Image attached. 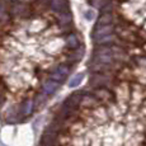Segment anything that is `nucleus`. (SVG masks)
Wrapping results in <instances>:
<instances>
[{
    "mask_svg": "<svg viewBox=\"0 0 146 146\" xmlns=\"http://www.w3.org/2000/svg\"><path fill=\"white\" fill-rule=\"evenodd\" d=\"M93 61L107 64V65H113L116 60H114L112 46H98L93 52Z\"/></svg>",
    "mask_w": 146,
    "mask_h": 146,
    "instance_id": "1",
    "label": "nucleus"
},
{
    "mask_svg": "<svg viewBox=\"0 0 146 146\" xmlns=\"http://www.w3.org/2000/svg\"><path fill=\"white\" fill-rule=\"evenodd\" d=\"M145 98V92L142 89V85L139 83L131 84V97H130V103L135 107L141 106Z\"/></svg>",
    "mask_w": 146,
    "mask_h": 146,
    "instance_id": "2",
    "label": "nucleus"
},
{
    "mask_svg": "<svg viewBox=\"0 0 146 146\" xmlns=\"http://www.w3.org/2000/svg\"><path fill=\"white\" fill-rule=\"evenodd\" d=\"M112 79L107 74H99V72H93L90 76L89 84L95 89V88H108L111 85Z\"/></svg>",
    "mask_w": 146,
    "mask_h": 146,
    "instance_id": "3",
    "label": "nucleus"
},
{
    "mask_svg": "<svg viewBox=\"0 0 146 146\" xmlns=\"http://www.w3.org/2000/svg\"><path fill=\"white\" fill-rule=\"evenodd\" d=\"M93 95L100 103H107V104L112 103L114 99V94L108 88H95L93 92Z\"/></svg>",
    "mask_w": 146,
    "mask_h": 146,
    "instance_id": "4",
    "label": "nucleus"
},
{
    "mask_svg": "<svg viewBox=\"0 0 146 146\" xmlns=\"http://www.w3.org/2000/svg\"><path fill=\"white\" fill-rule=\"evenodd\" d=\"M56 145H57V128L50 127L42 136L41 146H56Z\"/></svg>",
    "mask_w": 146,
    "mask_h": 146,
    "instance_id": "5",
    "label": "nucleus"
},
{
    "mask_svg": "<svg viewBox=\"0 0 146 146\" xmlns=\"http://www.w3.org/2000/svg\"><path fill=\"white\" fill-rule=\"evenodd\" d=\"M114 31H116V27H114L113 23L104 24V26H95L93 31V41L103 37V36L112 35V33H114Z\"/></svg>",
    "mask_w": 146,
    "mask_h": 146,
    "instance_id": "6",
    "label": "nucleus"
},
{
    "mask_svg": "<svg viewBox=\"0 0 146 146\" xmlns=\"http://www.w3.org/2000/svg\"><path fill=\"white\" fill-rule=\"evenodd\" d=\"M80 106H83L84 108H86V109H95L97 107L100 106V102L93 94H83Z\"/></svg>",
    "mask_w": 146,
    "mask_h": 146,
    "instance_id": "7",
    "label": "nucleus"
},
{
    "mask_svg": "<svg viewBox=\"0 0 146 146\" xmlns=\"http://www.w3.org/2000/svg\"><path fill=\"white\" fill-rule=\"evenodd\" d=\"M51 9L56 13H65L69 9V0H51L50 1Z\"/></svg>",
    "mask_w": 146,
    "mask_h": 146,
    "instance_id": "8",
    "label": "nucleus"
},
{
    "mask_svg": "<svg viewBox=\"0 0 146 146\" xmlns=\"http://www.w3.org/2000/svg\"><path fill=\"white\" fill-rule=\"evenodd\" d=\"M108 116H109V118H112L113 121H116V122H121L123 118V116L125 114L121 112V109L118 108V106L116 104V103H109V108H108Z\"/></svg>",
    "mask_w": 146,
    "mask_h": 146,
    "instance_id": "9",
    "label": "nucleus"
},
{
    "mask_svg": "<svg viewBox=\"0 0 146 146\" xmlns=\"http://www.w3.org/2000/svg\"><path fill=\"white\" fill-rule=\"evenodd\" d=\"M58 86H60V83L50 79V80H47L43 83V85H42V92H43V94H46V95H51L57 90Z\"/></svg>",
    "mask_w": 146,
    "mask_h": 146,
    "instance_id": "10",
    "label": "nucleus"
},
{
    "mask_svg": "<svg viewBox=\"0 0 146 146\" xmlns=\"http://www.w3.org/2000/svg\"><path fill=\"white\" fill-rule=\"evenodd\" d=\"M116 31L118 32L119 37L122 41L125 42H135L136 41V36L133 35V32H131V29L128 28H116Z\"/></svg>",
    "mask_w": 146,
    "mask_h": 146,
    "instance_id": "11",
    "label": "nucleus"
},
{
    "mask_svg": "<svg viewBox=\"0 0 146 146\" xmlns=\"http://www.w3.org/2000/svg\"><path fill=\"white\" fill-rule=\"evenodd\" d=\"M94 117L95 119L98 121V123H107L109 119V116H108V112H107L106 108L103 107H97L94 111Z\"/></svg>",
    "mask_w": 146,
    "mask_h": 146,
    "instance_id": "12",
    "label": "nucleus"
},
{
    "mask_svg": "<svg viewBox=\"0 0 146 146\" xmlns=\"http://www.w3.org/2000/svg\"><path fill=\"white\" fill-rule=\"evenodd\" d=\"M118 78L122 81H131L133 79V70L132 69H130V67H127V66H123L122 69L119 70V72H118Z\"/></svg>",
    "mask_w": 146,
    "mask_h": 146,
    "instance_id": "13",
    "label": "nucleus"
},
{
    "mask_svg": "<svg viewBox=\"0 0 146 146\" xmlns=\"http://www.w3.org/2000/svg\"><path fill=\"white\" fill-rule=\"evenodd\" d=\"M94 42L97 44H100V46H106V44H111V43L117 42V36L114 33H112V35L103 36V37L98 38V40H94Z\"/></svg>",
    "mask_w": 146,
    "mask_h": 146,
    "instance_id": "14",
    "label": "nucleus"
},
{
    "mask_svg": "<svg viewBox=\"0 0 146 146\" xmlns=\"http://www.w3.org/2000/svg\"><path fill=\"white\" fill-rule=\"evenodd\" d=\"M79 38H78L76 35H69L66 37V46L71 50H78L79 48Z\"/></svg>",
    "mask_w": 146,
    "mask_h": 146,
    "instance_id": "15",
    "label": "nucleus"
},
{
    "mask_svg": "<svg viewBox=\"0 0 146 146\" xmlns=\"http://www.w3.org/2000/svg\"><path fill=\"white\" fill-rule=\"evenodd\" d=\"M33 108H35V103H33V100H26V102L23 103V106H22V114H23L24 117H28L32 114L33 112Z\"/></svg>",
    "mask_w": 146,
    "mask_h": 146,
    "instance_id": "16",
    "label": "nucleus"
},
{
    "mask_svg": "<svg viewBox=\"0 0 146 146\" xmlns=\"http://www.w3.org/2000/svg\"><path fill=\"white\" fill-rule=\"evenodd\" d=\"M112 22H113V15H112V13H102V15H100L97 21V26L111 24Z\"/></svg>",
    "mask_w": 146,
    "mask_h": 146,
    "instance_id": "17",
    "label": "nucleus"
},
{
    "mask_svg": "<svg viewBox=\"0 0 146 146\" xmlns=\"http://www.w3.org/2000/svg\"><path fill=\"white\" fill-rule=\"evenodd\" d=\"M84 79V74H76L75 76H72L69 81V86L70 88H76L78 85H80V83Z\"/></svg>",
    "mask_w": 146,
    "mask_h": 146,
    "instance_id": "18",
    "label": "nucleus"
},
{
    "mask_svg": "<svg viewBox=\"0 0 146 146\" xmlns=\"http://www.w3.org/2000/svg\"><path fill=\"white\" fill-rule=\"evenodd\" d=\"M50 79L51 80H55V81H57V83H64V81L66 80V76H64V75H61L60 72H57L56 70H53V71L50 74Z\"/></svg>",
    "mask_w": 146,
    "mask_h": 146,
    "instance_id": "19",
    "label": "nucleus"
},
{
    "mask_svg": "<svg viewBox=\"0 0 146 146\" xmlns=\"http://www.w3.org/2000/svg\"><path fill=\"white\" fill-rule=\"evenodd\" d=\"M135 66H139L146 70V57L145 56H135Z\"/></svg>",
    "mask_w": 146,
    "mask_h": 146,
    "instance_id": "20",
    "label": "nucleus"
},
{
    "mask_svg": "<svg viewBox=\"0 0 146 146\" xmlns=\"http://www.w3.org/2000/svg\"><path fill=\"white\" fill-rule=\"evenodd\" d=\"M58 19H60V23L61 24H67L71 22V14L70 13H60V15H58Z\"/></svg>",
    "mask_w": 146,
    "mask_h": 146,
    "instance_id": "21",
    "label": "nucleus"
},
{
    "mask_svg": "<svg viewBox=\"0 0 146 146\" xmlns=\"http://www.w3.org/2000/svg\"><path fill=\"white\" fill-rule=\"evenodd\" d=\"M56 71L57 72H60L61 75H64V76H66L67 78V75L70 74V67L67 66V65H58L57 67H56Z\"/></svg>",
    "mask_w": 146,
    "mask_h": 146,
    "instance_id": "22",
    "label": "nucleus"
},
{
    "mask_svg": "<svg viewBox=\"0 0 146 146\" xmlns=\"http://www.w3.org/2000/svg\"><path fill=\"white\" fill-rule=\"evenodd\" d=\"M89 3H90V4L93 5L94 8H97V9H100V8H102L103 5L107 3V0H89Z\"/></svg>",
    "mask_w": 146,
    "mask_h": 146,
    "instance_id": "23",
    "label": "nucleus"
},
{
    "mask_svg": "<svg viewBox=\"0 0 146 146\" xmlns=\"http://www.w3.org/2000/svg\"><path fill=\"white\" fill-rule=\"evenodd\" d=\"M112 10H113V4H112V3H108V1L100 8V12L102 13H112Z\"/></svg>",
    "mask_w": 146,
    "mask_h": 146,
    "instance_id": "24",
    "label": "nucleus"
},
{
    "mask_svg": "<svg viewBox=\"0 0 146 146\" xmlns=\"http://www.w3.org/2000/svg\"><path fill=\"white\" fill-rule=\"evenodd\" d=\"M85 18H86V19H89V21H92V19L94 18V13L92 12V10L86 12V13H85Z\"/></svg>",
    "mask_w": 146,
    "mask_h": 146,
    "instance_id": "25",
    "label": "nucleus"
},
{
    "mask_svg": "<svg viewBox=\"0 0 146 146\" xmlns=\"http://www.w3.org/2000/svg\"><path fill=\"white\" fill-rule=\"evenodd\" d=\"M144 135L146 136V121H145V130H144Z\"/></svg>",
    "mask_w": 146,
    "mask_h": 146,
    "instance_id": "26",
    "label": "nucleus"
},
{
    "mask_svg": "<svg viewBox=\"0 0 146 146\" xmlns=\"http://www.w3.org/2000/svg\"><path fill=\"white\" fill-rule=\"evenodd\" d=\"M141 106H144V107H146V99L144 100V102H142V104H141Z\"/></svg>",
    "mask_w": 146,
    "mask_h": 146,
    "instance_id": "27",
    "label": "nucleus"
},
{
    "mask_svg": "<svg viewBox=\"0 0 146 146\" xmlns=\"http://www.w3.org/2000/svg\"><path fill=\"white\" fill-rule=\"evenodd\" d=\"M142 50H144V51H146V43L144 44V46H142Z\"/></svg>",
    "mask_w": 146,
    "mask_h": 146,
    "instance_id": "28",
    "label": "nucleus"
},
{
    "mask_svg": "<svg viewBox=\"0 0 146 146\" xmlns=\"http://www.w3.org/2000/svg\"><path fill=\"white\" fill-rule=\"evenodd\" d=\"M144 29L146 31V22H145V23H144Z\"/></svg>",
    "mask_w": 146,
    "mask_h": 146,
    "instance_id": "29",
    "label": "nucleus"
},
{
    "mask_svg": "<svg viewBox=\"0 0 146 146\" xmlns=\"http://www.w3.org/2000/svg\"><path fill=\"white\" fill-rule=\"evenodd\" d=\"M145 10H146V4H145Z\"/></svg>",
    "mask_w": 146,
    "mask_h": 146,
    "instance_id": "30",
    "label": "nucleus"
}]
</instances>
